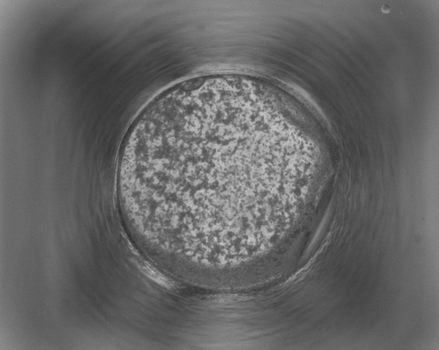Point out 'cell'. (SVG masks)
<instances>
[{"mask_svg":"<svg viewBox=\"0 0 439 350\" xmlns=\"http://www.w3.org/2000/svg\"><path fill=\"white\" fill-rule=\"evenodd\" d=\"M250 121L229 110L174 111L138 124L125 183L165 221L224 226L251 217Z\"/></svg>","mask_w":439,"mask_h":350,"instance_id":"obj_1","label":"cell"}]
</instances>
